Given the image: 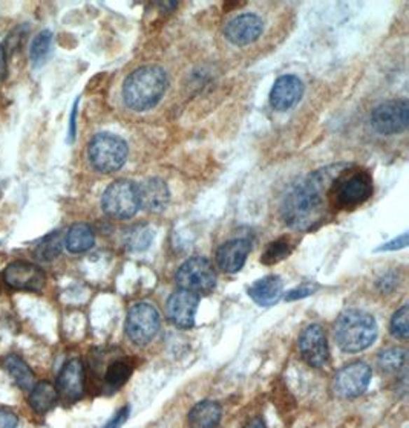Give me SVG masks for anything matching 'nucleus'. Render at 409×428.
Wrapping results in <instances>:
<instances>
[{"mask_svg":"<svg viewBox=\"0 0 409 428\" xmlns=\"http://www.w3.org/2000/svg\"><path fill=\"white\" fill-rule=\"evenodd\" d=\"M338 169L339 164L321 169L289 187L281 204L285 224L299 231H310L333 216L330 187Z\"/></svg>","mask_w":409,"mask_h":428,"instance_id":"nucleus-1","label":"nucleus"},{"mask_svg":"<svg viewBox=\"0 0 409 428\" xmlns=\"http://www.w3.org/2000/svg\"><path fill=\"white\" fill-rule=\"evenodd\" d=\"M169 86L167 73L158 66H144L134 71L123 85V100L135 112L157 106Z\"/></svg>","mask_w":409,"mask_h":428,"instance_id":"nucleus-2","label":"nucleus"},{"mask_svg":"<svg viewBox=\"0 0 409 428\" xmlns=\"http://www.w3.org/2000/svg\"><path fill=\"white\" fill-rule=\"evenodd\" d=\"M373 188L370 171L362 167L339 164L330 188V201L334 214L342 210H354L366 202L373 194Z\"/></svg>","mask_w":409,"mask_h":428,"instance_id":"nucleus-3","label":"nucleus"},{"mask_svg":"<svg viewBox=\"0 0 409 428\" xmlns=\"http://www.w3.org/2000/svg\"><path fill=\"white\" fill-rule=\"evenodd\" d=\"M377 323L371 314L361 309H347L338 317L334 336L339 348L348 353H359L377 338Z\"/></svg>","mask_w":409,"mask_h":428,"instance_id":"nucleus-4","label":"nucleus"},{"mask_svg":"<svg viewBox=\"0 0 409 428\" xmlns=\"http://www.w3.org/2000/svg\"><path fill=\"white\" fill-rule=\"evenodd\" d=\"M89 161L100 173L118 171L127 159V144L125 139L112 134H98L89 143Z\"/></svg>","mask_w":409,"mask_h":428,"instance_id":"nucleus-5","label":"nucleus"},{"mask_svg":"<svg viewBox=\"0 0 409 428\" xmlns=\"http://www.w3.org/2000/svg\"><path fill=\"white\" fill-rule=\"evenodd\" d=\"M102 208L113 219L134 217L140 210L138 185L127 179H118L112 183L103 193Z\"/></svg>","mask_w":409,"mask_h":428,"instance_id":"nucleus-6","label":"nucleus"},{"mask_svg":"<svg viewBox=\"0 0 409 428\" xmlns=\"http://www.w3.org/2000/svg\"><path fill=\"white\" fill-rule=\"evenodd\" d=\"M160 314L149 303H137L126 317V335L137 345L149 344L160 331Z\"/></svg>","mask_w":409,"mask_h":428,"instance_id":"nucleus-7","label":"nucleus"},{"mask_svg":"<svg viewBox=\"0 0 409 428\" xmlns=\"http://www.w3.org/2000/svg\"><path fill=\"white\" fill-rule=\"evenodd\" d=\"M175 278L181 290L200 295L214 290L216 273L212 262L206 257H192L179 266Z\"/></svg>","mask_w":409,"mask_h":428,"instance_id":"nucleus-8","label":"nucleus"},{"mask_svg":"<svg viewBox=\"0 0 409 428\" xmlns=\"http://www.w3.org/2000/svg\"><path fill=\"white\" fill-rule=\"evenodd\" d=\"M373 129L380 135H396L409 124V104L405 98L389 100L375 107L371 113Z\"/></svg>","mask_w":409,"mask_h":428,"instance_id":"nucleus-9","label":"nucleus"},{"mask_svg":"<svg viewBox=\"0 0 409 428\" xmlns=\"http://www.w3.org/2000/svg\"><path fill=\"white\" fill-rule=\"evenodd\" d=\"M371 367L363 361H354L342 367L334 376V393L343 399H353L365 393L371 381Z\"/></svg>","mask_w":409,"mask_h":428,"instance_id":"nucleus-10","label":"nucleus"},{"mask_svg":"<svg viewBox=\"0 0 409 428\" xmlns=\"http://www.w3.org/2000/svg\"><path fill=\"white\" fill-rule=\"evenodd\" d=\"M299 352L305 363L322 369L330 361V349L322 326L312 324L305 327L299 336Z\"/></svg>","mask_w":409,"mask_h":428,"instance_id":"nucleus-11","label":"nucleus"},{"mask_svg":"<svg viewBox=\"0 0 409 428\" xmlns=\"http://www.w3.org/2000/svg\"><path fill=\"white\" fill-rule=\"evenodd\" d=\"M4 280L13 290L40 292L46 283V276L37 265L28 262H14L5 268Z\"/></svg>","mask_w":409,"mask_h":428,"instance_id":"nucleus-12","label":"nucleus"},{"mask_svg":"<svg viewBox=\"0 0 409 428\" xmlns=\"http://www.w3.org/2000/svg\"><path fill=\"white\" fill-rule=\"evenodd\" d=\"M59 398L67 402L78 401L85 393V366L78 358L69 359L63 366L55 384Z\"/></svg>","mask_w":409,"mask_h":428,"instance_id":"nucleus-13","label":"nucleus"},{"mask_svg":"<svg viewBox=\"0 0 409 428\" xmlns=\"http://www.w3.org/2000/svg\"><path fill=\"white\" fill-rule=\"evenodd\" d=\"M198 304L200 295L184 290L175 291L167 300V317L175 326L181 329H189L195 324V315Z\"/></svg>","mask_w":409,"mask_h":428,"instance_id":"nucleus-14","label":"nucleus"},{"mask_svg":"<svg viewBox=\"0 0 409 428\" xmlns=\"http://www.w3.org/2000/svg\"><path fill=\"white\" fill-rule=\"evenodd\" d=\"M264 31V22L256 14H241L226 24L224 36L236 46L256 42Z\"/></svg>","mask_w":409,"mask_h":428,"instance_id":"nucleus-15","label":"nucleus"},{"mask_svg":"<svg viewBox=\"0 0 409 428\" xmlns=\"http://www.w3.org/2000/svg\"><path fill=\"white\" fill-rule=\"evenodd\" d=\"M304 95V83L294 76H282L275 81L270 92V103L273 109L285 112L296 106Z\"/></svg>","mask_w":409,"mask_h":428,"instance_id":"nucleus-16","label":"nucleus"},{"mask_svg":"<svg viewBox=\"0 0 409 428\" xmlns=\"http://www.w3.org/2000/svg\"><path fill=\"white\" fill-rule=\"evenodd\" d=\"M138 197H140V208L149 213H161L167 208L170 193L165 180L151 178L138 185Z\"/></svg>","mask_w":409,"mask_h":428,"instance_id":"nucleus-17","label":"nucleus"},{"mask_svg":"<svg viewBox=\"0 0 409 428\" xmlns=\"http://www.w3.org/2000/svg\"><path fill=\"white\" fill-rule=\"evenodd\" d=\"M250 252V243L245 238H233L223 243L216 251L218 266L228 274H235L242 269Z\"/></svg>","mask_w":409,"mask_h":428,"instance_id":"nucleus-18","label":"nucleus"},{"mask_svg":"<svg viewBox=\"0 0 409 428\" xmlns=\"http://www.w3.org/2000/svg\"><path fill=\"white\" fill-rule=\"evenodd\" d=\"M282 280L277 276H267L264 278L256 280L249 287L250 299L259 306H273L282 297Z\"/></svg>","mask_w":409,"mask_h":428,"instance_id":"nucleus-19","label":"nucleus"},{"mask_svg":"<svg viewBox=\"0 0 409 428\" xmlns=\"http://www.w3.org/2000/svg\"><path fill=\"white\" fill-rule=\"evenodd\" d=\"M223 408L216 401H201L196 404L187 416L189 428H216Z\"/></svg>","mask_w":409,"mask_h":428,"instance_id":"nucleus-20","label":"nucleus"},{"mask_svg":"<svg viewBox=\"0 0 409 428\" xmlns=\"http://www.w3.org/2000/svg\"><path fill=\"white\" fill-rule=\"evenodd\" d=\"M2 366L10 376L14 380V383L19 385V389L23 392H31L32 387L37 384L36 375L32 372V369L25 363V361L18 355H8L4 358Z\"/></svg>","mask_w":409,"mask_h":428,"instance_id":"nucleus-21","label":"nucleus"},{"mask_svg":"<svg viewBox=\"0 0 409 428\" xmlns=\"http://www.w3.org/2000/svg\"><path fill=\"white\" fill-rule=\"evenodd\" d=\"M29 406L37 415H45L51 410L57 401H59V393H57L55 385L49 381L37 383L29 392Z\"/></svg>","mask_w":409,"mask_h":428,"instance_id":"nucleus-22","label":"nucleus"},{"mask_svg":"<svg viewBox=\"0 0 409 428\" xmlns=\"http://www.w3.org/2000/svg\"><path fill=\"white\" fill-rule=\"evenodd\" d=\"M95 243V236L92 228L86 224H76L69 228V231L64 238V245H67L68 251L74 254L85 252L91 250Z\"/></svg>","mask_w":409,"mask_h":428,"instance_id":"nucleus-23","label":"nucleus"},{"mask_svg":"<svg viewBox=\"0 0 409 428\" xmlns=\"http://www.w3.org/2000/svg\"><path fill=\"white\" fill-rule=\"evenodd\" d=\"M130 373H132V366H130L126 359L112 361V363L106 367L104 384L111 387L112 390H117L121 385L126 384Z\"/></svg>","mask_w":409,"mask_h":428,"instance_id":"nucleus-24","label":"nucleus"},{"mask_svg":"<svg viewBox=\"0 0 409 428\" xmlns=\"http://www.w3.org/2000/svg\"><path fill=\"white\" fill-rule=\"evenodd\" d=\"M63 251V237L60 231H54L42 238V242L37 245L34 256L42 262H51L57 259Z\"/></svg>","mask_w":409,"mask_h":428,"instance_id":"nucleus-25","label":"nucleus"},{"mask_svg":"<svg viewBox=\"0 0 409 428\" xmlns=\"http://www.w3.org/2000/svg\"><path fill=\"white\" fill-rule=\"evenodd\" d=\"M408 361V352L403 348H391L379 355V366L387 373H396L403 370Z\"/></svg>","mask_w":409,"mask_h":428,"instance_id":"nucleus-26","label":"nucleus"},{"mask_svg":"<svg viewBox=\"0 0 409 428\" xmlns=\"http://www.w3.org/2000/svg\"><path fill=\"white\" fill-rule=\"evenodd\" d=\"M51 43H53V32L48 29L40 32V34L32 40V45L29 49V57L32 64L34 66L43 64L46 57L49 55V51H51Z\"/></svg>","mask_w":409,"mask_h":428,"instance_id":"nucleus-27","label":"nucleus"},{"mask_svg":"<svg viewBox=\"0 0 409 428\" xmlns=\"http://www.w3.org/2000/svg\"><path fill=\"white\" fill-rule=\"evenodd\" d=\"M153 241V231L146 225H137L129 229L126 236V245L130 251H144L149 248Z\"/></svg>","mask_w":409,"mask_h":428,"instance_id":"nucleus-28","label":"nucleus"},{"mask_svg":"<svg viewBox=\"0 0 409 428\" xmlns=\"http://www.w3.org/2000/svg\"><path fill=\"white\" fill-rule=\"evenodd\" d=\"M391 332L400 340H406L409 336V306L400 308L391 318Z\"/></svg>","mask_w":409,"mask_h":428,"instance_id":"nucleus-29","label":"nucleus"},{"mask_svg":"<svg viewBox=\"0 0 409 428\" xmlns=\"http://www.w3.org/2000/svg\"><path fill=\"white\" fill-rule=\"evenodd\" d=\"M290 254V245L287 241H276L273 243H270L267 246L265 252L263 254V257H261V262L264 263V265H273V263H277L284 260Z\"/></svg>","mask_w":409,"mask_h":428,"instance_id":"nucleus-30","label":"nucleus"},{"mask_svg":"<svg viewBox=\"0 0 409 428\" xmlns=\"http://www.w3.org/2000/svg\"><path fill=\"white\" fill-rule=\"evenodd\" d=\"M316 291H317L316 286L304 285V286H300V287H296V290L290 291L287 295H285V300L293 301V300H298V299H305V297H308V295H312Z\"/></svg>","mask_w":409,"mask_h":428,"instance_id":"nucleus-31","label":"nucleus"},{"mask_svg":"<svg viewBox=\"0 0 409 428\" xmlns=\"http://www.w3.org/2000/svg\"><path fill=\"white\" fill-rule=\"evenodd\" d=\"M19 419L10 408H0V428H18Z\"/></svg>","mask_w":409,"mask_h":428,"instance_id":"nucleus-32","label":"nucleus"},{"mask_svg":"<svg viewBox=\"0 0 409 428\" xmlns=\"http://www.w3.org/2000/svg\"><path fill=\"white\" fill-rule=\"evenodd\" d=\"M129 413H130V408L129 406H125L123 408H120L117 411V415H113V418L111 419V421L106 424L103 428H120L123 424H125L129 418Z\"/></svg>","mask_w":409,"mask_h":428,"instance_id":"nucleus-33","label":"nucleus"},{"mask_svg":"<svg viewBox=\"0 0 409 428\" xmlns=\"http://www.w3.org/2000/svg\"><path fill=\"white\" fill-rule=\"evenodd\" d=\"M408 246V234H403L402 237L396 238V241H392L387 245H383L382 248H379V251H394V250H402Z\"/></svg>","mask_w":409,"mask_h":428,"instance_id":"nucleus-34","label":"nucleus"},{"mask_svg":"<svg viewBox=\"0 0 409 428\" xmlns=\"http://www.w3.org/2000/svg\"><path fill=\"white\" fill-rule=\"evenodd\" d=\"M6 76V57H5V49L0 45V80H4Z\"/></svg>","mask_w":409,"mask_h":428,"instance_id":"nucleus-35","label":"nucleus"},{"mask_svg":"<svg viewBox=\"0 0 409 428\" xmlns=\"http://www.w3.org/2000/svg\"><path fill=\"white\" fill-rule=\"evenodd\" d=\"M244 428H267V427H265L264 419L261 418V416H256V418H253L251 421H249L247 424H245Z\"/></svg>","mask_w":409,"mask_h":428,"instance_id":"nucleus-36","label":"nucleus"}]
</instances>
